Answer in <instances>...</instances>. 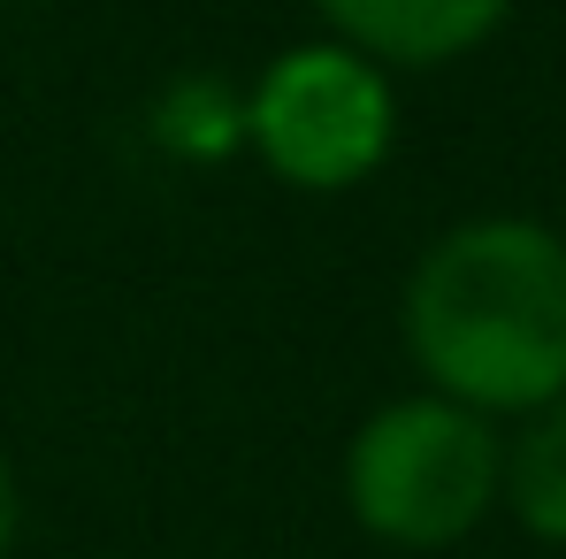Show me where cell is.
I'll return each instance as SVG.
<instances>
[{
    "mask_svg": "<svg viewBox=\"0 0 566 559\" xmlns=\"http://www.w3.org/2000/svg\"><path fill=\"white\" fill-rule=\"evenodd\" d=\"M497 498L513 506V521L544 545L566 552V398L536 406L528 429L505 445L497 460Z\"/></svg>",
    "mask_w": 566,
    "mask_h": 559,
    "instance_id": "cell-5",
    "label": "cell"
},
{
    "mask_svg": "<svg viewBox=\"0 0 566 559\" xmlns=\"http://www.w3.org/2000/svg\"><path fill=\"white\" fill-rule=\"evenodd\" d=\"M329 39L360 46L382 70H437L474 54L513 0H314Z\"/></svg>",
    "mask_w": 566,
    "mask_h": 559,
    "instance_id": "cell-4",
    "label": "cell"
},
{
    "mask_svg": "<svg viewBox=\"0 0 566 559\" xmlns=\"http://www.w3.org/2000/svg\"><path fill=\"white\" fill-rule=\"evenodd\" d=\"M238 131L253 138L269 177H283L291 191H353L390 162V138H398L390 70L345 39L283 46L253 77Z\"/></svg>",
    "mask_w": 566,
    "mask_h": 559,
    "instance_id": "cell-3",
    "label": "cell"
},
{
    "mask_svg": "<svg viewBox=\"0 0 566 559\" xmlns=\"http://www.w3.org/2000/svg\"><path fill=\"white\" fill-rule=\"evenodd\" d=\"M15 521H23V498H15V467H8V453H0V559H8V545H15Z\"/></svg>",
    "mask_w": 566,
    "mask_h": 559,
    "instance_id": "cell-6",
    "label": "cell"
},
{
    "mask_svg": "<svg viewBox=\"0 0 566 559\" xmlns=\"http://www.w3.org/2000/svg\"><path fill=\"white\" fill-rule=\"evenodd\" d=\"M406 353L482 422L566 398V238L528 215L444 230L406 277Z\"/></svg>",
    "mask_w": 566,
    "mask_h": 559,
    "instance_id": "cell-1",
    "label": "cell"
},
{
    "mask_svg": "<svg viewBox=\"0 0 566 559\" xmlns=\"http://www.w3.org/2000/svg\"><path fill=\"white\" fill-rule=\"evenodd\" d=\"M497 460L505 445L482 414L437 391L390 398L382 414L360 422L345 453V506L368 537L398 552H444L497 506Z\"/></svg>",
    "mask_w": 566,
    "mask_h": 559,
    "instance_id": "cell-2",
    "label": "cell"
}]
</instances>
